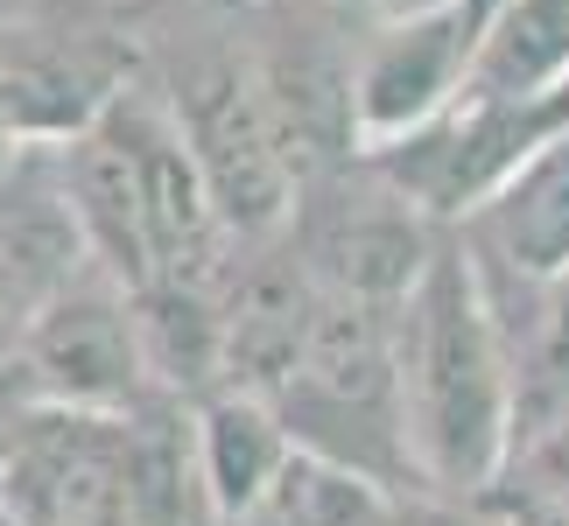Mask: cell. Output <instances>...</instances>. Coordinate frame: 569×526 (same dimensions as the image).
Returning a JSON list of instances; mask_svg holds the SVG:
<instances>
[{"mask_svg": "<svg viewBox=\"0 0 569 526\" xmlns=\"http://www.w3.org/2000/svg\"><path fill=\"white\" fill-rule=\"evenodd\" d=\"M401 526H478V519L457 513V506H436V498H408V506H401Z\"/></svg>", "mask_w": 569, "mask_h": 526, "instance_id": "10", "label": "cell"}, {"mask_svg": "<svg viewBox=\"0 0 569 526\" xmlns=\"http://www.w3.org/2000/svg\"><path fill=\"white\" fill-rule=\"evenodd\" d=\"M393 358L415 471L436 492H486L513 449V365L499 344L492 274L471 232H443L422 281L393 302Z\"/></svg>", "mask_w": 569, "mask_h": 526, "instance_id": "1", "label": "cell"}, {"mask_svg": "<svg viewBox=\"0 0 569 526\" xmlns=\"http://www.w3.org/2000/svg\"><path fill=\"white\" fill-rule=\"evenodd\" d=\"M141 57L162 113L177 120L197 155L226 225L247 239H274L296 218V175L274 141L268 84H260L253 0H134Z\"/></svg>", "mask_w": 569, "mask_h": 526, "instance_id": "2", "label": "cell"}, {"mask_svg": "<svg viewBox=\"0 0 569 526\" xmlns=\"http://www.w3.org/2000/svg\"><path fill=\"white\" fill-rule=\"evenodd\" d=\"M197 464H204L211 506L226 513V519H247V513H268V506H274L281 477H289V464H296V443H289L281 414L260 401V393L226 386V393L204 407Z\"/></svg>", "mask_w": 569, "mask_h": 526, "instance_id": "9", "label": "cell"}, {"mask_svg": "<svg viewBox=\"0 0 569 526\" xmlns=\"http://www.w3.org/2000/svg\"><path fill=\"white\" fill-rule=\"evenodd\" d=\"M499 14H507V0H465V21H471V36H478V42H486V29H492Z\"/></svg>", "mask_w": 569, "mask_h": 526, "instance_id": "11", "label": "cell"}, {"mask_svg": "<svg viewBox=\"0 0 569 526\" xmlns=\"http://www.w3.org/2000/svg\"><path fill=\"white\" fill-rule=\"evenodd\" d=\"M29 372L57 401L78 407H127L141 393L148 365V337H141V310L113 274L99 267V281H63V289L29 316Z\"/></svg>", "mask_w": 569, "mask_h": 526, "instance_id": "6", "label": "cell"}, {"mask_svg": "<svg viewBox=\"0 0 569 526\" xmlns=\"http://www.w3.org/2000/svg\"><path fill=\"white\" fill-rule=\"evenodd\" d=\"M0 8H8V0H0Z\"/></svg>", "mask_w": 569, "mask_h": 526, "instance_id": "12", "label": "cell"}, {"mask_svg": "<svg viewBox=\"0 0 569 526\" xmlns=\"http://www.w3.org/2000/svg\"><path fill=\"white\" fill-rule=\"evenodd\" d=\"M134 0H8L0 8V134L78 141L141 84Z\"/></svg>", "mask_w": 569, "mask_h": 526, "instance_id": "4", "label": "cell"}, {"mask_svg": "<svg viewBox=\"0 0 569 526\" xmlns=\"http://www.w3.org/2000/svg\"><path fill=\"white\" fill-rule=\"evenodd\" d=\"M471 246L507 281H569V127L478 204Z\"/></svg>", "mask_w": 569, "mask_h": 526, "instance_id": "8", "label": "cell"}, {"mask_svg": "<svg viewBox=\"0 0 569 526\" xmlns=\"http://www.w3.org/2000/svg\"><path fill=\"white\" fill-rule=\"evenodd\" d=\"M471 57H478V36L465 21V0H436V8L408 14V21H380L359 57L366 148H387V141L415 134V127H429L436 113H450L471 78Z\"/></svg>", "mask_w": 569, "mask_h": 526, "instance_id": "7", "label": "cell"}, {"mask_svg": "<svg viewBox=\"0 0 569 526\" xmlns=\"http://www.w3.org/2000/svg\"><path fill=\"white\" fill-rule=\"evenodd\" d=\"M302 456L345 464L373 485L401 492L415 471L408 407H401V358H393V310L387 302L331 295L317 337L302 351L296 380L268 401Z\"/></svg>", "mask_w": 569, "mask_h": 526, "instance_id": "3", "label": "cell"}, {"mask_svg": "<svg viewBox=\"0 0 569 526\" xmlns=\"http://www.w3.org/2000/svg\"><path fill=\"white\" fill-rule=\"evenodd\" d=\"M443 218H429L415 196L380 169V155H352L345 169L302 183L296 196V218H289V239L296 253L310 260V274L323 281L331 295H352V302H401L415 281H422L429 253H436V232Z\"/></svg>", "mask_w": 569, "mask_h": 526, "instance_id": "5", "label": "cell"}]
</instances>
